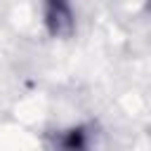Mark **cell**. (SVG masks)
Wrapping results in <instances>:
<instances>
[{"label":"cell","instance_id":"6da1fadb","mask_svg":"<svg viewBox=\"0 0 151 151\" xmlns=\"http://www.w3.org/2000/svg\"><path fill=\"white\" fill-rule=\"evenodd\" d=\"M66 146H68L71 151L80 149V146H83V132H80V130H73V132L68 134V139H66Z\"/></svg>","mask_w":151,"mask_h":151}]
</instances>
